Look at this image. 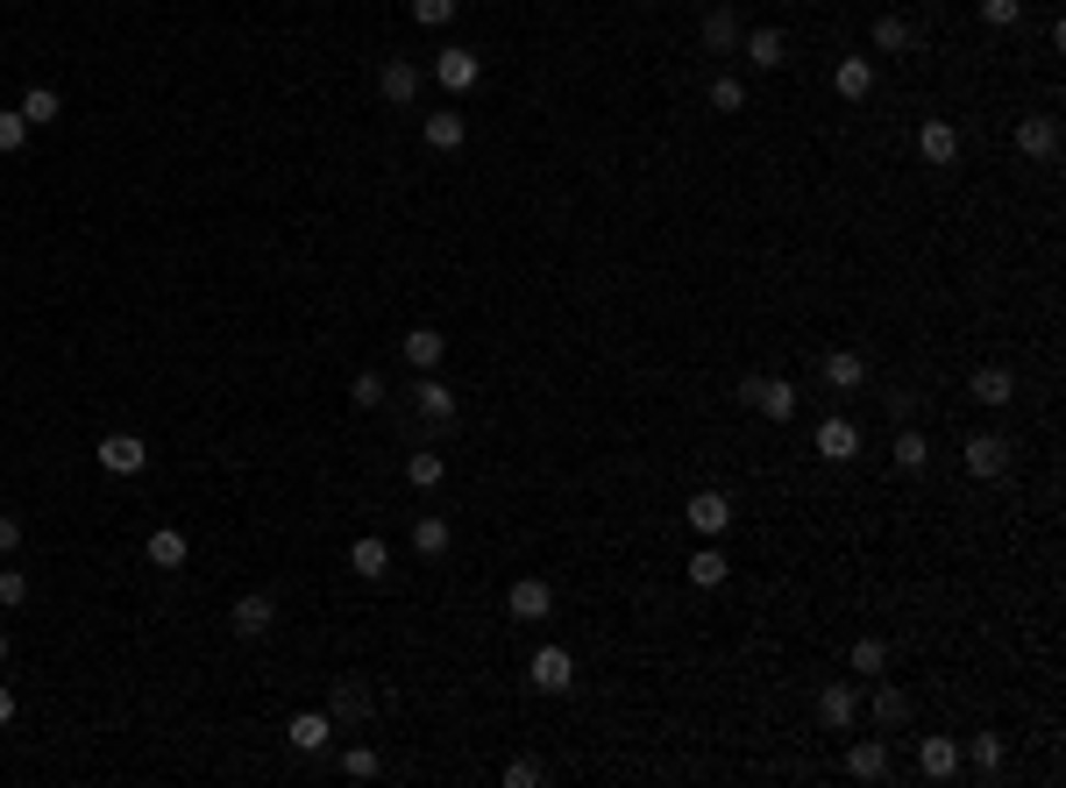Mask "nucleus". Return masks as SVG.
Masks as SVG:
<instances>
[{"label":"nucleus","instance_id":"nucleus-32","mask_svg":"<svg viewBox=\"0 0 1066 788\" xmlns=\"http://www.w3.org/2000/svg\"><path fill=\"white\" fill-rule=\"evenodd\" d=\"M448 476V462L434 448H419V454H405V483H413V491H434V483Z\"/></svg>","mask_w":1066,"mask_h":788},{"label":"nucleus","instance_id":"nucleus-46","mask_svg":"<svg viewBox=\"0 0 1066 788\" xmlns=\"http://www.w3.org/2000/svg\"><path fill=\"white\" fill-rule=\"evenodd\" d=\"M910 413H918V391H889V419H896V427H910Z\"/></svg>","mask_w":1066,"mask_h":788},{"label":"nucleus","instance_id":"nucleus-22","mask_svg":"<svg viewBox=\"0 0 1066 788\" xmlns=\"http://www.w3.org/2000/svg\"><path fill=\"white\" fill-rule=\"evenodd\" d=\"M143 554H149V562H157V569H186V554H192V540H186V533H178V526H157V533H149V540H143Z\"/></svg>","mask_w":1066,"mask_h":788},{"label":"nucleus","instance_id":"nucleus-48","mask_svg":"<svg viewBox=\"0 0 1066 788\" xmlns=\"http://www.w3.org/2000/svg\"><path fill=\"white\" fill-rule=\"evenodd\" d=\"M0 668H8V632H0Z\"/></svg>","mask_w":1066,"mask_h":788},{"label":"nucleus","instance_id":"nucleus-45","mask_svg":"<svg viewBox=\"0 0 1066 788\" xmlns=\"http://www.w3.org/2000/svg\"><path fill=\"white\" fill-rule=\"evenodd\" d=\"M14 548H22V519H14V511H0V562H8Z\"/></svg>","mask_w":1066,"mask_h":788},{"label":"nucleus","instance_id":"nucleus-27","mask_svg":"<svg viewBox=\"0 0 1066 788\" xmlns=\"http://www.w3.org/2000/svg\"><path fill=\"white\" fill-rule=\"evenodd\" d=\"M683 575H689V583H697V589H718V583H726V575H732V562H726V554H718V548H697V554H689V562H683Z\"/></svg>","mask_w":1066,"mask_h":788},{"label":"nucleus","instance_id":"nucleus-26","mask_svg":"<svg viewBox=\"0 0 1066 788\" xmlns=\"http://www.w3.org/2000/svg\"><path fill=\"white\" fill-rule=\"evenodd\" d=\"M918 767H924L932 781L960 775V739H924V746H918Z\"/></svg>","mask_w":1066,"mask_h":788},{"label":"nucleus","instance_id":"nucleus-7","mask_svg":"<svg viewBox=\"0 0 1066 788\" xmlns=\"http://www.w3.org/2000/svg\"><path fill=\"white\" fill-rule=\"evenodd\" d=\"M683 519H689V533L718 540V533H726V526H732V497H726V491H697V497H689V505H683Z\"/></svg>","mask_w":1066,"mask_h":788},{"label":"nucleus","instance_id":"nucleus-37","mask_svg":"<svg viewBox=\"0 0 1066 788\" xmlns=\"http://www.w3.org/2000/svg\"><path fill=\"white\" fill-rule=\"evenodd\" d=\"M341 775H349V781H378L384 775L378 746H349V753H341Z\"/></svg>","mask_w":1066,"mask_h":788},{"label":"nucleus","instance_id":"nucleus-29","mask_svg":"<svg viewBox=\"0 0 1066 788\" xmlns=\"http://www.w3.org/2000/svg\"><path fill=\"white\" fill-rule=\"evenodd\" d=\"M448 540H456V533H448V519H434V511L413 526V554H427V562H441V554H448Z\"/></svg>","mask_w":1066,"mask_h":788},{"label":"nucleus","instance_id":"nucleus-16","mask_svg":"<svg viewBox=\"0 0 1066 788\" xmlns=\"http://www.w3.org/2000/svg\"><path fill=\"white\" fill-rule=\"evenodd\" d=\"M378 93L392 100V108H413V100H419V65H405V57H384V65H378Z\"/></svg>","mask_w":1066,"mask_h":788},{"label":"nucleus","instance_id":"nucleus-9","mask_svg":"<svg viewBox=\"0 0 1066 788\" xmlns=\"http://www.w3.org/2000/svg\"><path fill=\"white\" fill-rule=\"evenodd\" d=\"M434 79H441L448 93H470V86L484 79V57H476V50H462V43H448V50L434 57Z\"/></svg>","mask_w":1066,"mask_h":788},{"label":"nucleus","instance_id":"nucleus-23","mask_svg":"<svg viewBox=\"0 0 1066 788\" xmlns=\"http://www.w3.org/2000/svg\"><path fill=\"white\" fill-rule=\"evenodd\" d=\"M349 569L363 575V583H378V575H392V548H384L378 533H363V540L349 548Z\"/></svg>","mask_w":1066,"mask_h":788},{"label":"nucleus","instance_id":"nucleus-35","mask_svg":"<svg viewBox=\"0 0 1066 788\" xmlns=\"http://www.w3.org/2000/svg\"><path fill=\"white\" fill-rule=\"evenodd\" d=\"M967 761H974V775H996V767H1002V732H974Z\"/></svg>","mask_w":1066,"mask_h":788},{"label":"nucleus","instance_id":"nucleus-28","mask_svg":"<svg viewBox=\"0 0 1066 788\" xmlns=\"http://www.w3.org/2000/svg\"><path fill=\"white\" fill-rule=\"evenodd\" d=\"M896 469H904V476H924V462H932V448H924V434L918 427H896Z\"/></svg>","mask_w":1066,"mask_h":788},{"label":"nucleus","instance_id":"nucleus-25","mask_svg":"<svg viewBox=\"0 0 1066 788\" xmlns=\"http://www.w3.org/2000/svg\"><path fill=\"white\" fill-rule=\"evenodd\" d=\"M824 384H832V391H861L867 384V362L853 356V348H832V356H824Z\"/></svg>","mask_w":1066,"mask_h":788},{"label":"nucleus","instance_id":"nucleus-39","mask_svg":"<svg viewBox=\"0 0 1066 788\" xmlns=\"http://www.w3.org/2000/svg\"><path fill=\"white\" fill-rule=\"evenodd\" d=\"M22 604H29V575L0 562V611H22Z\"/></svg>","mask_w":1066,"mask_h":788},{"label":"nucleus","instance_id":"nucleus-17","mask_svg":"<svg viewBox=\"0 0 1066 788\" xmlns=\"http://www.w3.org/2000/svg\"><path fill=\"white\" fill-rule=\"evenodd\" d=\"M284 739H292V753H327V739H335V718H327V710H299V718L284 724Z\"/></svg>","mask_w":1066,"mask_h":788},{"label":"nucleus","instance_id":"nucleus-44","mask_svg":"<svg viewBox=\"0 0 1066 788\" xmlns=\"http://www.w3.org/2000/svg\"><path fill=\"white\" fill-rule=\"evenodd\" d=\"M540 781V761L534 753H519V761H505V788H534Z\"/></svg>","mask_w":1066,"mask_h":788},{"label":"nucleus","instance_id":"nucleus-38","mask_svg":"<svg viewBox=\"0 0 1066 788\" xmlns=\"http://www.w3.org/2000/svg\"><path fill=\"white\" fill-rule=\"evenodd\" d=\"M711 108L718 114H747V86L732 79V71H726V79H711Z\"/></svg>","mask_w":1066,"mask_h":788},{"label":"nucleus","instance_id":"nucleus-41","mask_svg":"<svg viewBox=\"0 0 1066 788\" xmlns=\"http://www.w3.org/2000/svg\"><path fill=\"white\" fill-rule=\"evenodd\" d=\"M981 22L988 29H1017L1024 22V0H981Z\"/></svg>","mask_w":1066,"mask_h":788},{"label":"nucleus","instance_id":"nucleus-42","mask_svg":"<svg viewBox=\"0 0 1066 788\" xmlns=\"http://www.w3.org/2000/svg\"><path fill=\"white\" fill-rule=\"evenodd\" d=\"M413 22L419 29H448L456 22V0H413Z\"/></svg>","mask_w":1066,"mask_h":788},{"label":"nucleus","instance_id":"nucleus-20","mask_svg":"<svg viewBox=\"0 0 1066 788\" xmlns=\"http://www.w3.org/2000/svg\"><path fill=\"white\" fill-rule=\"evenodd\" d=\"M846 775L853 781H882V775H889V746H882V739H853V746H846Z\"/></svg>","mask_w":1066,"mask_h":788},{"label":"nucleus","instance_id":"nucleus-8","mask_svg":"<svg viewBox=\"0 0 1066 788\" xmlns=\"http://www.w3.org/2000/svg\"><path fill=\"white\" fill-rule=\"evenodd\" d=\"M100 469H108V476H143L149 469L143 434H108V441H100Z\"/></svg>","mask_w":1066,"mask_h":788},{"label":"nucleus","instance_id":"nucleus-1","mask_svg":"<svg viewBox=\"0 0 1066 788\" xmlns=\"http://www.w3.org/2000/svg\"><path fill=\"white\" fill-rule=\"evenodd\" d=\"M740 405H754L761 419L789 427V419H797V384H789V376H740Z\"/></svg>","mask_w":1066,"mask_h":788},{"label":"nucleus","instance_id":"nucleus-6","mask_svg":"<svg viewBox=\"0 0 1066 788\" xmlns=\"http://www.w3.org/2000/svg\"><path fill=\"white\" fill-rule=\"evenodd\" d=\"M1017 157L1053 164V157H1059V121H1053V114H1024V121H1017Z\"/></svg>","mask_w":1066,"mask_h":788},{"label":"nucleus","instance_id":"nucleus-31","mask_svg":"<svg viewBox=\"0 0 1066 788\" xmlns=\"http://www.w3.org/2000/svg\"><path fill=\"white\" fill-rule=\"evenodd\" d=\"M875 50H918V22H904V14H882V22H875Z\"/></svg>","mask_w":1066,"mask_h":788},{"label":"nucleus","instance_id":"nucleus-10","mask_svg":"<svg viewBox=\"0 0 1066 788\" xmlns=\"http://www.w3.org/2000/svg\"><path fill=\"white\" fill-rule=\"evenodd\" d=\"M505 611H513V618H527V626H540V618L554 611V589L540 583V575H519V583L505 589Z\"/></svg>","mask_w":1066,"mask_h":788},{"label":"nucleus","instance_id":"nucleus-2","mask_svg":"<svg viewBox=\"0 0 1066 788\" xmlns=\"http://www.w3.org/2000/svg\"><path fill=\"white\" fill-rule=\"evenodd\" d=\"M370 710H378V696H370V682H363V675H341L335 689H327V718H335L341 732L370 724Z\"/></svg>","mask_w":1066,"mask_h":788},{"label":"nucleus","instance_id":"nucleus-33","mask_svg":"<svg viewBox=\"0 0 1066 788\" xmlns=\"http://www.w3.org/2000/svg\"><path fill=\"white\" fill-rule=\"evenodd\" d=\"M853 675H867V682H875L882 668H889V640H875V632H867V640H853Z\"/></svg>","mask_w":1066,"mask_h":788},{"label":"nucleus","instance_id":"nucleus-19","mask_svg":"<svg viewBox=\"0 0 1066 788\" xmlns=\"http://www.w3.org/2000/svg\"><path fill=\"white\" fill-rule=\"evenodd\" d=\"M747 65H754V71H783L789 65V36H783V29H754V36H747Z\"/></svg>","mask_w":1066,"mask_h":788},{"label":"nucleus","instance_id":"nucleus-24","mask_svg":"<svg viewBox=\"0 0 1066 788\" xmlns=\"http://www.w3.org/2000/svg\"><path fill=\"white\" fill-rule=\"evenodd\" d=\"M832 86H839V100H867L875 93V65H867V57H839Z\"/></svg>","mask_w":1066,"mask_h":788},{"label":"nucleus","instance_id":"nucleus-13","mask_svg":"<svg viewBox=\"0 0 1066 788\" xmlns=\"http://www.w3.org/2000/svg\"><path fill=\"white\" fill-rule=\"evenodd\" d=\"M967 398H974V405H988V413H996V405H1010V398H1017V376L1002 370V362H981V370L967 376Z\"/></svg>","mask_w":1066,"mask_h":788},{"label":"nucleus","instance_id":"nucleus-36","mask_svg":"<svg viewBox=\"0 0 1066 788\" xmlns=\"http://www.w3.org/2000/svg\"><path fill=\"white\" fill-rule=\"evenodd\" d=\"M349 405H356V413H378V405H384V376H378V370H356Z\"/></svg>","mask_w":1066,"mask_h":788},{"label":"nucleus","instance_id":"nucleus-11","mask_svg":"<svg viewBox=\"0 0 1066 788\" xmlns=\"http://www.w3.org/2000/svg\"><path fill=\"white\" fill-rule=\"evenodd\" d=\"M697 36H704V50H711V57H732V50H740V14H732L726 0H711Z\"/></svg>","mask_w":1066,"mask_h":788},{"label":"nucleus","instance_id":"nucleus-43","mask_svg":"<svg viewBox=\"0 0 1066 788\" xmlns=\"http://www.w3.org/2000/svg\"><path fill=\"white\" fill-rule=\"evenodd\" d=\"M22 143H29V121H22V108H14V114H0V157H14Z\"/></svg>","mask_w":1066,"mask_h":788},{"label":"nucleus","instance_id":"nucleus-12","mask_svg":"<svg viewBox=\"0 0 1066 788\" xmlns=\"http://www.w3.org/2000/svg\"><path fill=\"white\" fill-rule=\"evenodd\" d=\"M853 710H861V689H853V682H824L818 689V724L824 732H846Z\"/></svg>","mask_w":1066,"mask_h":788},{"label":"nucleus","instance_id":"nucleus-14","mask_svg":"<svg viewBox=\"0 0 1066 788\" xmlns=\"http://www.w3.org/2000/svg\"><path fill=\"white\" fill-rule=\"evenodd\" d=\"M818 454H824V462H853V454H861V427H853L846 413L818 419Z\"/></svg>","mask_w":1066,"mask_h":788},{"label":"nucleus","instance_id":"nucleus-21","mask_svg":"<svg viewBox=\"0 0 1066 788\" xmlns=\"http://www.w3.org/2000/svg\"><path fill=\"white\" fill-rule=\"evenodd\" d=\"M441 356H448L441 327H413V335H405V362H413V370H441Z\"/></svg>","mask_w":1066,"mask_h":788},{"label":"nucleus","instance_id":"nucleus-4","mask_svg":"<svg viewBox=\"0 0 1066 788\" xmlns=\"http://www.w3.org/2000/svg\"><path fill=\"white\" fill-rule=\"evenodd\" d=\"M270 626H278V597H270V589H249V597L228 604V632H235V640H263Z\"/></svg>","mask_w":1066,"mask_h":788},{"label":"nucleus","instance_id":"nucleus-5","mask_svg":"<svg viewBox=\"0 0 1066 788\" xmlns=\"http://www.w3.org/2000/svg\"><path fill=\"white\" fill-rule=\"evenodd\" d=\"M413 413L427 419L434 434H441V427H456V391H448L434 370H419V384H413Z\"/></svg>","mask_w":1066,"mask_h":788},{"label":"nucleus","instance_id":"nucleus-34","mask_svg":"<svg viewBox=\"0 0 1066 788\" xmlns=\"http://www.w3.org/2000/svg\"><path fill=\"white\" fill-rule=\"evenodd\" d=\"M57 114H65V108H57L51 86H29V93H22V121H29V128H51Z\"/></svg>","mask_w":1066,"mask_h":788},{"label":"nucleus","instance_id":"nucleus-18","mask_svg":"<svg viewBox=\"0 0 1066 788\" xmlns=\"http://www.w3.org/2000/svg\"><path fill=\"white\" fill-rule=\"evenodd\" d=\"M918 157L932 164V171H945V164L960 157V135H953V121H924V128H918Z\"/></svg>","mask_w":1066,"mask_h":788},{"label":"nucleus","instance_id":"nucleus-40","mask_svg":"<svg viewBox=\"0 0 1066 788\" xmlns=\"http://www.w3.org/2000/svg\"><path fill=\"white\" fill-rule=\"evenodd\" d=\"M875 718H882V724H904V718H910V696L896 689V682H889V689H875Z\"/></svg>","mask_w":1066,"mask_h":788},{"label":"nucleus","instance_id":"nucleus-3","mask_svg":"<svg viewBox=\"0 0 1066 788\" xmlns=\"http://www.w3.org/2000/svg\"><path fill=\"white\" fill-rule=\"evenodd\" d=\"M527 682L540 696H569L576 689V654H569V646H540V654L527 661Z\"/></svg>","mask_w":1066,"mask_h":788},{"label":"nucleus","instance_id":"nucleus-15","mask_svg":"<svg viewBox=\"0 0 1066 788\" xmlns=\"http://www.w3.org/2000/svg\"><path fill=\"white\" fill-rule=\"evenodd\" d=\"M1002 469H1010V441H1002V434H974V441H967V476L996 483Z\"/></svg>","mask_w":1066,"mask_h":788},{"label":"nucleus","instance_id":"nucleus-30","mask_svg":"<svg viewBox=\"0 0 1066 788\" xmlns=\"http://www.w3.org/2000/svg\"><path fill=\"white\" fill-rule=\"evenodd\" d=\"M462 135H470V121H462L456 108H448V114H427V149H462Z\"/></svg>","mask_w":1066,"mask_h":788},{"label":"nucleus","instance_id":"nucleus-47","mask_svg":"<svg viewBox=\"0 0 1066 788\" xmlns=\"http://www.w3.org/2000/svg\"><path fill=\"white\" fill-rule=\"evenodd\" d=\"M8 724H14V689L0 682V732H8Z\"/></svg>","mask_w":1066,"mask_h":788}]
</instances>
